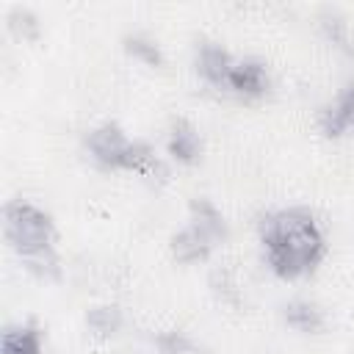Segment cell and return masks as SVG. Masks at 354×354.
Here are the masks:
<instances>
[{
    "label": "cell",
    "mask_w": 354,
    "mask_h": 354,
    "mask_svg": "<svg viewBox=\"0 0 354 354\" xmlns=\"http://www.w3.org/2000/svg\"><path fill=\"white\" fill-rule=\"evenodd\" d=\"M6 235L17 252H22L30 260H41L50 252L53 221L44 210L28 202H11L6 207Z\"/></svg>",
    "instance_id": "3"
},
{
    "label": "cell",
    "mask_w": 354,
    "mask_h": 354,
    "mask_svg": "<svg viewBox=\"0 0 354 354\" xmlns=\"http://www.w3.org/2000/svg\"><path fill=\"white\" fill-rule=\"evenodd\" d=\"M285 318L290 326L301 329V332H318L324 326V318H321V310H315L313 304L307 301H293L285 307Z\"/></svg>",
    "instance_id": "10"
},
{
    "label": "cell",
    "mask_w": 354,
    "mask_h": 354,
    "mask_svg": "<svg viewBox=\"0 0 354 354\" xmlns=\"http://www.w3.org/2000/svg\"><path fill=\"white\" fill-rule=\"evenodd\" d=\"M88 149L91 155L113 169H136L141 174H155L163 171L160 163L155 160L152 149L147 144H133L124 138V133L116 124H102L88 136Z\"/></svg>",
    "instance_id": "2"
},
{
    "label": "cell",
    "mask_w": 354,
    "mask_h": 354,
    "mask_svg": "<svg viewBox=\"0 0 354 354\" xmlns=\"http://www.w3.org/2000/svg\"><path fill=\"white\" fill-rule=\"evenodd\" d=\"M230 69H232L230 55H227L221 47H213V44L202 47V53H199V72H202L210 83H216V86L227 83Z\"/></svg>",
    "instance_id": "8"
},
{
    "label": "cell",
    "mask_w": 354,
    "mask_h": 354,
    "mask_svg": "<svg viewBox=\"0 0 354 354\" xmlns=\"http://www.w3.org/2000/svg\"><path fill=\"white\" fill-rule=\"evenodd\" d=\"M321 124H324V133L326 136H340L348 127H354V86L348 91H343L340 100L332 108L324 111Z\"/></svg>",
    "instance_id": "6"
},
{
    "label": "cell",
    "mask_w": 354,
    "mask_h": 354,
    "mask_svg": "<svg viewBox=\"0 0 354 354\" xmlns=\"http://www.w3.org/2000/svg\"><path fill=\"white\" fill-rule=\"evenodd\" d=\"M227 86L241 91V94H263L266 86H268V75L263 69V64L257 61H241V64H232L230 69V77H227Z\"/></svg>",
    "instance_id": "5"
},
{
    "label": "cell",
    "mask_w": 354,
    "mask_h": 354,
    "mask_svg": "<svg viewBox=\"0 0 354 354\" xmlns=\"http://www.w3.org/2000/svg\"><path fill=\"white\" fill-rule=\"evenodd\" d=\"M127 50H130L133 55L144 58V61H147V64H152V66H158V64H160V50H158L149 39H144V36H133V39H127Z\"/></svg>",
    "instance_id": "12"
},
{
    "label": "cell",
    "mask_w": 354,
    "mask_h": 354,
    "mask_svg": "<svg viewBox=\"0 0 354 354\" xmlns=\"http://www.w3.org/2000/svg\"><path fill=\"white\" fill-rule=\"evenodd\" d=\"M169 152L183 160V163H191L199 158L202 152V141H199V133L188 124V122H177L171 127V136H169Z\"/></svg>",
    "instance_id": "7"
},
{
    "label": "cell",
    "mask_w": 354,
    "mask_h": 354,
    "mask_svg": "<svg viewBox=\"0 0 354 354\" xmlns=\"http://www.w3.org/2000/svg\"><path fill=\"white\" fill-rule=\"evenodd\" d=\"M0 354H41V343H39V332L33 326L25 329H8L3 335V348Z\"/></svg>",
    "instance_id": "9"
},
{
    "label": "cell",
    "mask_w": 354,
    "mask_h": 354,
    "mask_svg": "<svg viewBox=\"0 0 354 354\" xmlns=\"http://www.w3.org/2000/svg\"><path fill=\"white\" fill-rule=\"evenodd\" d=\"M224 235H227V227H224L221 213L207 199H196L191 205V224L180 235H174V241H171L174 243V254L183 263L202 260V257H207L213 243L218 238H224Z\"/></svg>",
    "instance_id": "4"
},
{
    "label": "cell",
    "mask_w": 354,
    "mask_h": 354,
    "mask_svg": "<svg viewBox=\"0 0 354 354\" xmlns=\"http://www.w3.org/2000/svg\"><path fill=\"white\" fill-rule=\"evenodd\" d=\"M268 263L282 277H299L324 254V238L304 210H282L263 224Z\"/></svg>",
    "instance_id": "1"
},
{
    "label": "cell",
    "mask_w": 354,
    "mask_h": 354,
    "mask_svg": "<svg viewBox=\"0 0 354 354\" xmlns=\"http://www.w3.org/2000/svg\"><path fill=\"white\" fill-rule=\"evenodd\" d=\"M86 324L97 335H113L119 329V324H122V315H119L116 307H94V310H88Z\"/></svg>",
    "instance_id": "11"
}]
</instances>
